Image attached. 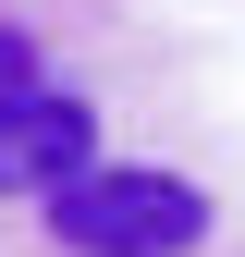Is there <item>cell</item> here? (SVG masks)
Returning a JSON list of instances; mask_svg holds the SVG:
<instances>
[{"mask_svg":"<svg viewBox=\"0 0 245 257\" xmlns=\"http://www.w3.org/2000/svg\"><path fill=\"white\" fill-rule=\"evenodd\" d=\"M49 233L74 257H184L208 233V196L147 159H86L74 184H49Z\"/></svg>","mask_w":245,"mask_h":257,"instance_id":"6da1fadb","label":"cell"},{"mask_svg":"<svg viewBox=\"0 0 245 257\" xmlns=\"http://www.w3.org/2000/svg\"><path fill=\"white\" fill-rule=\"evenodd\" d=\"M86 159H98V110L86 98H61V86L0 98V196H49V184H74Z\"/></svg>","mask_w":245,"mask_h":257,"instance_id":"7a4b0ae2","label":"cell"},{"mask_svg":"<svg viewBox=\"0 0 245 257\" xmlns=\"http://www.w3.org/2000/svg\"><path fill=\"white\" fill-rule=\"evenodd\" d=\"M25 86H37V49H25L13 25H0V98H25Z\"/></svg>","mask_w":245,"mask_h":257,"instance_id":"3957f363","label":"cell"}]
</instances>
